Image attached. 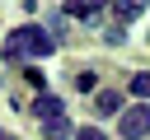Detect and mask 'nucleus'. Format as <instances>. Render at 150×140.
I'll return each instance as SVG.
<instances>
[{"mask_svg": "<svg viewBox=\"0 0 150 140\" xmlns=\"http://www.w3.org/2000/svg\"><path fill=\"white\" fill-rule=\"evenodd\" d=\"M103 42H108V47H117V42H127V28H117V23H112V28L103 33Z\"/></svg>", "mask_w": 150, "mask_h": 140, "instance_id": "11", "label": "nucleus"}, {"mask_svg": "<svg viewBox=\"0 0 150 140\" xmlns=\"http://www.w3.org/2000/svg\"><path fill=\"white\" fill-rule=\"evenodd\" d=\"M47 140H70V121H66V117L52 121V126H47Z\"/></svg>", "mask_w": 150, "mask_h": 140, "instance_id": "9", "label": "nucleus"}, {"mask_svg": "<svg viewBox=\"0 0 150 140\" xmlns=\"http://www.w3.org/2000/svg\"><path fill=\"white\" fill-rule=\"evenodd\" d=\"M75 140H103V131H98V126H80V131H75Z\"/></svg>", "mask_w": 150, "mask_h": 140, "instance_id": "12", "label": "nucleus"}, {"mask_svg": "<svg viewBox=\"0 0 150 140\" xmlns=\"http://www.w3.org/2000/svg\"><path fill=\"white\" fill-rule=\"evenodd\" d=\"M0 140H9V135H5V131H0Z\"/></svg>", "mask_w": 150, "mask_h": 140, "instance_id": "13", "label": "nucleus"}, {"mask_svg": "<svg viewBox=\"0 0 150 140\" xmlns=\"http://www.w3.org/2000/svg\"><path fill=\"white\" fill-rule=\"evenodd\" d=\"M52 51H56V37H52L42 23H23V28H14V33L5 37V47H0L5 61H23V56L42 61V56H52Z\"/></svg>", "mask_w": 150, "mask_h": 140, "instance_id": "1", "label": "nucleus"}, {"mask_svg": "<svg viewBox=\"0 0 150 140\" xmlns=\"http://www.w3.org/2000/svg\"><path fill=\"white\" fill-rule=\"evenodd\" d=\"M98 14H103L98 0H70L66 5V19H98Z\"/></svg>", "mask_w": 150, "mask_h": 140, "instance_id": "4", "label": "nucleus"}, {"mask_svg": "<svg viewBox=\"0 0 150 140\" xmlns=\"http://www.w3.org/2000/svg\"><path fill=\"white\" fill-rule=\"evenodd\" d=\"M70 79H75V89H80V93L98 89V75H94V70H80V75H70Z\"/></svg>", "mask_w": 150, "mask_h": 140, "instance_id": "7", "label": "nucleus"}, {"mask_svg": "<svg viewBox=\"0 0 150 140\" xmlns=\"http://www.w3.org/2000/svg\"><path fill=\"white\" fill-rule=\"evenodd\" d=\"M131 93L141 103H150V75H131Z\"/></svg>", "mask_w": 150, "mask_h": 140, "instance_id": "8", "label": "nucleus"}, {"mask_svg": "<svg viewBox=\"0 0 150 140\" xmlns=\"http://www.w3.org/2000/svg\"><path fill=\"white\" fill-rule=\"evenodd\" d=\"M94 107H98V112H122V93H117V89H98V93H94Z\"/></svg>", "mask_w": 150, "mask_h": 140, "instance_id": "6", "label": "nucleus"}, {"mask_svg": "<svg viewBox=\"0 0 150 140\" xmlns=\"http://www.w3.org/2000/svg\"><path fill=\"white\" fill-rule=\"evenodd\" d=\"M117 131H122L127 140H141V135H150V103H136V107H127V112L117 117Z\"/></svg>", "mask_w": 150, "mask_h": 140, "instance_id": "2", "label": "nucleus"}, {"mask_svg": "<svg viewBox=\"0 0 150 140\" xmlns=\"http://www.w3.org/2000/svg\"><path fill=\"white\" fill-rule=\"evenodd\" d=\"M23 79H28V84H33V89H38V93H42V84H47V75H42V70H38V65H28V70H23Z\"/></svg>", "mask_w": 150, "mask_h": 140, "instance_id": "10", "label": "nucleus"}, {"mask_svg": "<svg viewBox=\"0 0 150 140\" xmlns=\"http://www.w3.org/2000/svg\"><path fill=\"white\" fill-rule=\"evenodd\" d=\"M145 14V5H136V0H122V5H112V19H117V28L122 23H131V19H141Z\"/></svg>", "mask_w": 150, "mask_h": 140, "instance_id": "5", "label": "nucleus"}, {"mask_svg": "<svg viewBox=\"0 0 150 140\" xmlns=\"http://www.w3.org/2000/svg\"><path fill=\"white\" fill-rule=\"evenodd\" d=\"M33 117H38L42 126H52V121H61V117H66V107H61V98L38 93V98H33Z\"/></svg>", "mask_w": 150, "mask_h": 140, "instance_id": "3", "label": "nucleus"}]
</instances>
